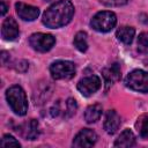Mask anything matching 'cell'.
<instances>
[{
  "mask_svg": "<svg viewBox=\"0 0 148 148\" xmlns=\"http://www.w3.org/2000/svg\"><path fill=\"white\" fill-rule=\"evenodd\" d=\"M7 59H9V53L2 51V52H1V62H2L3 66L7 64Z\"/></svg>",
  "mask_w": 148,
  "mask_h": 148,
  "instance_id": "cell-25",
  "label": "cell"
},
{
  "mask_svg": "<svg viewBox=\"0 0 148 148\" xmlns=\"http://www.w3.org/2000/svg\"><path fill=\"white\" fill-rule=\"evenodd\" d=\"M56 43V38L50 34L36 32L29 37L30 46L38 52H47L50 51Z\"/></svg>",
  "mask_w": 148,
  "mask_h": 148,
  "instance_id": "cell-6",
  "label": "cell"
},
{
  "mask_svg": "<svg viewBox=\"0 0 148 148\" xmlns=\"http://www.w3.org/2000/svg\"><path fill=\"white\" fill-rule=\"evenodd\" d=\"M20 134L27 140H35L39 135V124L36 119H30L20 126Z\"/></svg>",
  "mask_w": 148,
  "mask_h": 148,
  "instance_id": "cell-11",
  "label": "cell"
},
{
  "mask_svg": "<svg viewBox=\"0 0 148 148\" xmlns=\"http://www.w3.org/2000/svg\"><path fill=\"white\" fill-rule=\"evenodd\" d=\"M6 99L10 109L18 116H24L28 111V99L22 87L14 84L6 91Z\"/></svg>",
  "mask_w": 148,
  "mask_h": 148,
  "instance_id": "cell-2",
  "label": "cell"
},
{
  "mask_svg": "<svg viewBox=\"0 0 148 148\" xmlns=\"http://www.w3.org/2000/svg\"><path fill=\"white\" fill-rule=\"evenodd\" d=\"M97 141V134L90 128L81 130L73 140V146L77 148H89L92 147Z\"/></svg>",
  "mask_w": 148,
  "mask_h": 148,
  "instance_id": "cell-8",
  "label": "cell"
},
{
  "mask_svg": "<svg viewBox=\"0 0 148 148\" xmlns=\"http://www.w3.org/2000/svg\"><path fill=\"white\" fill-rule=\"evenodd\" d=\"M44 1H52V0H44Z\"/></svg>",
  "mask_w": 148,
  "mask_h": 148,
  "instance_id": "cell-28",
  "label": "cell"
},
{
  "mask_svg": "<svg viewBox=\"0 0 148 148\" xmlns=\"http://www.w3.org/2000/svg\"><path fill=\"white\" fill-rule=\"evenodd\" d=\"M101 88V79L97 75H89L81 79L77 83V90L86 97L94 95Z\"/></svg>",
  "mask_w": 148,
  "mask_h": 148,
  "instance_id": "cell-7",
  "label": "cell"
},
{
  "mask_svg": "<svg viewBox=\"0 0 148 148\" xmlns=\"http://www.w3.org/2000/svg\"><path fill=\"white\" fill-rule=\"evenodd\" d=\"M134 35H135V29L133 27H128V25L120 27L116 32L118 40H120L121 43H124L126 45H130L133 42Z\"/></svg>",
  "mask_w": 148,
  "mask_h": 148,
  "instance_id": "cell-15",
  "label": "cell"
},
{
  "mask_svg": "<svg viewBox=\"0 0 148 148\" xmlns=\"http://www.w3.org/2000/svg\"><path fill=\"white\" fill-rule=\"evenodd\" d=\"M74 15V6L69 0H59L51 5L43 14V24L51 29H57L71 22Z\"/></svg>",
  "mask_w": 148,
  "mask_h": 148,
  "instance_id": "cell-1",
  "label": "cell"
},
{
  "mask_svg": "<svg viewBox=\"0 0 148 148\" xmlns=\"http://www.w3.org/2000/svg\"><path fill=\"white\" fill-rule=\"evenodd\" d=\"M102 105L96 103V104H91L89 105L87 109H86V112H84V120L88 123V124H92V123H96L101 116H102Z\"/></svg>",
  "mask_w": 148,
  "mask_h": 148,
  "instance_id": "cell-16",
  "label": "cell"
},
{
  "mask_svg": "<svg viewBox=\"0 0 148 148\" xmlns=\"http://www.w3.org/2000/svg\"><path fill=\"white\" fill-rule=\"evenodd\" d=\"M135 127L141 138H148V114H141L135 123Z\"/></svg>",
  "mask_w": 148,
  "mask_h": 148,
  "instance_id": "cell-18",
  "label": "cell"
},
{
  "mask_svg": "<svg viewBox=\"0 0 148 148\" xmlns=\"http://www.w3.org/2000/svg\"><path fill=\"white\" fill-rule=\"evenodd\" d=\"M121 119L120 116L117 113V111L114 110H109L105 114V119H104V130L108 134H114L119 126H120Z\"/></svg>",
  "mask_w": 148,
  "mask_h": 148,
  "instance_id": "cell-12",
  "label": "cell"
},
{
  "mask_svg": "<svg viewBox=\"0 0 148 148\" xmlns=\"http://www.w3.org/2000/svg\"><path fill=\"white\" fill-rule=\"evenodd\" d=\"M77 110V103L74 98H68L66 101V109H65V113H64V118L68 119L71 117H73L75 114Z\"/></svg>",
  "mask_w": 148,
  "mask_h": 148,
  "instance_id": "cell-19",
  "label": "cell"
},
{
  "mask_svg": "<svg viewBox=\"0 0 148 148\" xmlns=\"http://www.w3.org/2000/svg\"><path fill=\"white\" fill-rule=\"evenodd\" d=\"M117 23V16L113 12L110 10H103L98 12L94 15V17L90 21V25L94 30L99 32H108L112 30L116 27Z\"/></svg>",
  "mask_w": 148,
  "mask_h": 148,
  "instance_id": "cell-3",
  "label": "cell"
},
{
  "mask_svg": "<svg viewBox=\"0 0 148 148\" xmlns=\"http://www.w3.org/2000/svg\"><path fill=\"white\" fill-rule=\"evenodd\" d=\"M15 8H16L17 15L23 21H34L39 15V9L31 5H27L23 2H16Z\"/></svg>",
  "mask_w": 148,
  "mask_h": 148,
  "instance_id": "cell-10",
  "label": "cell"
},
{
  "mask_svg": "<svg viewBox=\"0 0 148 148\" xmlns=\"http://www.w3.org/2000/svg\"><path fill=\"white\" fill-rule=\"evenodd\" d=\"M125 86L139 92H148V72L142 69H134L127 74Z\"/></svg>",
  "mask_w": 148,
  "mask_h": 148,
  "instance_id": "cell-4",
  "label": "cell"
},
{
  "mask_svg": "<svg viewBox=\"0 0 148 148\" xmlns=\"http://www.w3.org/2000/svg\"><path fill=\"white\" fill-rule=\"evenodd\" d=\"M133 146H135V135L128 128L124 130L118 136V139L114 141V147L127 148V147H133Z\"/></svg>",
  "mask_w": 148,
  "mask_h": 148,
  "instance_id": "cell-14",
  "label": "cell"
},
{
  "mask_svg": "<svg viewBox=\"0 0 148 148\" xmlns=\"http://www.w3.org/2000/svg\"><path fill=\"white\" fill-rule=\"evenodd\" d=\"M102 75H103V77H104V80L108 84H112V83L119 81L120 77H121V72H120L119 64L114 62V64L110 65L109 67L103 68Z\"/></svg>",
  "mask_w": 148,
  "mask_h": 148,
  "instance_id": "cell-13",
  "label": "cell"
},
{
  "mask_svg": "<svg viewBox=\"0 0 148 148\" xmlns=\"http://www.w3.org/2000/svg\"><path fill=\"white\" fill-rule=\"evenodd\" d=\"M28 67H29L28 62H27L25 60H21V61H18L17 65H16V71H18V72H21V73H24V72L28 69Z\"/></svg>",
  "mask_w": 148,
  "mask_h": 148,
  "instance_id": "cell-23",
  "label": "cell"
},
{
  "mask_svg": "<svg viewBox=\"0 0 148 148\" xmlns=\"http://www.w3.org/2000/svg\"><path fill=\"white\" fill-rule=\"evenodd\" d=\"M138 51L148 54V32H142L138 37Z\"/></svg>",
  "mask_w": 148,
  "mask_h": 148,
  "instance_id": "cell-20",
  "label": "cell"
},
{
  "mask_svg": "<svg viewBox=\"0 0 148 148\" xmlns=\"http://www.w3.org/2000/svg\"><path fill=\"white\" fill-rule=\"evenodd\" d=\"M0 8H1L0 14H1V16H3V15L7 13V6H6V3H5L3 1H1V2H0Z\"/></svg>",
  "mask_w": 148,
  "mask_h": 148,
  "instance_id": "cell-26",
  "label": "cell"
},
{
  "mask_svg": "<svg viewBox=\"0 0 148 148\" xmlns=\"http://www.w3.org/2000/svg\"><path fill=\"white\" fill-rule=\"evenodd\" d=\"M1 147L2 148H9V147H20V142L10 134H5L1 139Z\"/></svg>",
  "mask_w": 148,
  "mask_h": 148,
  "instance_id": "cell-21",
  "label": "cell"
},
{
  "mask_svg": "<svg viewBox=\"0 0 148 148\" xmlns=\"http://www.w3.org/2000/svg\"><path fill=\"white\" fill-rule=\"evenodd\" d=\"M145 62H146V64H147V66H148V60H146V61H145Z\"/></svg>",
  "mask_w": 148,
  "mask_h": 148,
  "instance_id": "cell-27",
  "label": "cell"
},
{
  "mask_svg": "<svg viewBox=\"0 0 148 148\" xmlns=\"http://www.w3.org/2000/svg\"><path fill=\"white\" fill-rule=\"evenodd\" d=\"M74 46L80 51V52H86L88 50V42H87V34L84 31H79L76 32L74 40H73Z\"/></svg>",
  "mask_w": 148,
  "mask_h": 148,
  "instance_id": "cell-17",
  "label": "cell"
},
{
  "mask_svg": "<svg viewBox=\"0 0 148 148\" xmlns=\"http://www.w3.org/2000/svg\"><path fill=\"white\" fill-rule=\"evenodd\" d=\"M50 112H51V116H52V117H57V116H59V113H60V103H59V101L51 108Z\"/></svg>",
  "mask_w": 148,
  "mask_h": 148,
  "instance_id": "cell-24",
  "label": "cell"
},
{
  "mask_svg": "<svg viewBox=\"0 0 148 148\" xmlns=\"http://www.w3.org/2000/svg\"><path fill=\"white\" fill-rule=\"evenodd\" d=\"M50 73L54 80H69L76 73L75 64L68 60H58L50 66Z\"/></svg>",
  "mask_w": 148,
  "mask_h": 148,
  "instance_id": "cell-5",
  "label": "cell"
},
{
  "mask_svg": "<svg viewBox=\"0 0 148 148\" xmlns=\"http://www.w3.org/2000/svg\"><path fill=\"white\" fill-rule=\"evenodd\" d=\"M102 3L109 7H116V6H123L127 2V0H99Z\"/></svg>",
  "mask_w": 148,
  "mask_h": 148,
  "instance_id": "cell-22",
  "label": "cell"
},
{
  "mask_svg": "<svg viewBox=\"0 0 148 148\" xmlns=\"http://www.w3.org/2000/svg\"><path fill=\"white\" fill-rule=\"evenodd\" d=\"M20 35L18 24L13 17H7L1 25V36L6 40H15Z\"/></svg>",
  "mask_w": 148,
  "mask_h": 148,
  "instance_id": "cell-9",
  "label": "cell"
}]
</instances>
